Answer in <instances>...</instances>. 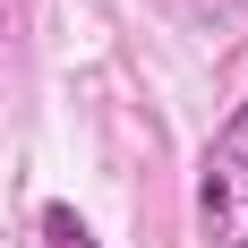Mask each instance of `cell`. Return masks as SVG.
Instances as JSON below:
<instances>
[{
	"mask_svg": "<svg viewBox=\"0 0 248 248\" xmlns=\"http://www.w3.org/2000/svg\"><path fill=\"white\" fill-rule=\"evenodd\" d=\"M197 231L214 248H248V94L197 154Z\"/></svg>",
	"mask_w": 248,
	"mask_h": 248,
	"instance_id": "obj_1",
	"label": "cell"
},
{
	"mask_svg": "<svg viewBox=\"0 0 248 248\" xmlns=\"http://www.w3.org/2000/svg\"><path fill=\"white\" fill-rule=\"evenodd\" d=\"M43 248H94V231H86V214H77L69 197L43 205Z\"/></svg>",
	"mask_w": 248,
	"mask_h": 248,
	"instance_id": "obj_2",
	"label": "cell"
}]
</instances>
